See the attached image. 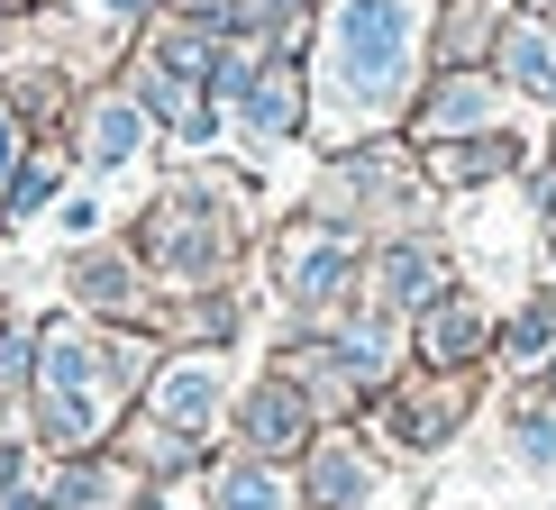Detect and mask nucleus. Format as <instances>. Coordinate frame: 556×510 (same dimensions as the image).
Wrapping results in <instances>:
<instances>
[{
    "label": "nucleus",
    "instance_id": "1",
    "mask_svg": "<svg viewBox=\"0 0 556 510\" xmlns=\"http://www.w3.org/2000/svg\"><path fill=\"white\" fill-rule=\"evenodd\" d=\"M420 64V10L410 0H338L329 18V82L356 110H392Z\"/></svg>",
    "mask_w": 556,
    "mask_h": 510
},
{
    "label": "nucleus",
    "instance_id": "2",
    "mask_svg": "<svg viewBox=\"0 0 556 510\" xmlns=\"http://www.w3.org/2000/svg\"><path fill=\"white\" fill-rule=\"evenodd\" d=\"M502 128V74H483V64H456V74L429 82L420 101V137H438V146H456V137H483Z\"/></svg>",
    "mask_w": 556,
    "mask_h": 510
},
{
    "label": "nucleus",
    "instance_id": "3",
    "mask_svg": "<svg viewBox=\"0 0 556 510\" xmlns=\"http://www.w3.org/2000/svg\"><path fill=\"white\" fill-rule=\"evenodd\" d=\"M493 74H502V91H529V101L556 110V18H502Z\"/></svg>",
    "mask_w": 556,
    "mask_h": 510
},
{
    "label": "nucleus",
    "instance_id": "4",
    "mask_svg": "<svg viewBox=\"0 0 556 510\" xmlns=\"http://www.w3.org/2000/svg\"><path fill=\"white\" fill-rule=\"evenodd\" d=\"M502 46V10H483V0H447L438 10V55H447V74L456 64H483Z\"/></svg>",
    "mask_w": 556,
    "mask_h": 510
},
{
    "label": "nucleus",
    "instance_id": "5",
    "mask_svg": "<svg viewBox=\"0 0 556 510\" xmlns=\"http://www.w3.org/2000/svg\"><path fill=\"white\" fill-rule=\"evenodd\" d=\"M520 165V146L502 128H483V137H456V146H438V182H456V192H466V182H493V174H511Z\"/></svg>",
    "mask_w": 556,
    "mask_h": 510
},
{
    "label": "nucleus",
    "instance_id": "6",
    "mask_svg": "<svg viewBox=\"0 0 556 510\" xmlns=\"http://www.w3.org/2000/svg\"><path fill=\"white\" fill-rule=\"evenodd\" d=\"M420 346H429V365H466L483 346V310L475 301H438V310L420 319Z\"/></svg>",
    "mask_w": 556,
    "mask_h": 510
},
{
    "label": "nucleus",
    "instance_id": "7",
    "mask_svg": "<svg viewBox=\"0 0 556 510\" xmlns=\"http://www.w3.org/2000/svg\"><path fill=\"white\" fill-rule=\"evenodd\" d=\"M338 283H346V246H338V238H311V246L292 255V292H301V301H329Z\"/></svg>",
    "mask_w": 556,
    "mask_h": 510
},
{
    "label": "nucleus",
    "instance_id": "8",
    "mask_svg": "<svg viewBox=\"0 0 556 510\" xmlns=\"http://www.w3.org/2000/svg\"><path fill=\"white\" fill-rule=\"evenodd\" d=\"M383 292H392V301H429V292H438V255H429V246H392V255H383Z\"/></svg>",
    "mask_w": 556,
    "mask_h": 510
},
{
    "label": "nucleus",
    "instance_id": "9",
    "mask_svg": "<svg viewBox=\"0 0 556 510\" xmlns=\"http://www.w3.org/2000/svg\"><path fill=\"white\" fill-rule=\"evenodd\" d=\"M502 346H511L520 365H539V356H556V301H539V310H520V319H511V337H502Z\"/></svg>",
    "mask_w": 556,
    "mask_h": 510
},
{
    "label": "nucleus",
    "instance_id": "10",
    "mask_svg": "<svg viewBox=\"0 0 556 510\" xmlns=\"http://www.w3.org/2000/svg\"><path fill=\"white\" fill-rule=\"evenodd\" d=\"M511 437H520V466H556V410H520Z\"/></svg>",
    "mask_w": 556,
    "mask_h": 510
},
{
    "label": "nucleus",
    "instance_id": "11",
    "mask_svg": "<svg viewBox=\"0 0 556 510\" xmlns=\"http://www.w3.org/2000/svg\"><path fill=\"white\" fill-rule=\"evenodd\" d=\"M128 146H137V119H128V110H101V119H91V155H101V165H119Z\"/></svg>",
    "mask_w": 556,
    "mask_h": 510
},
{
    "label": "nucleus",
    "instance_id": "12",
    "mask_svg": "<svg viewBox=\"0 0 556 510\" xmlns=\"http://www.w3.org/2000/svg\"><path fill=\"white\" fill-rule=\"evenodd\" d=\"M211 410V374H165V420H201Z\"/></svg>",
    "mask_w": 556,
    "mask_h": 510
},
{
    "label": "nucleus",
    "instance_id": "13",
    "mask_svg": "<svg viewBox=\"0 0 556 510\" xmlns=\"http://www.w3.org/2000/svg\"><path fill=\"white\" fill-rule=\"evenodd\" d=\"M228 510H283L274 474H228Z\"/></svg>",
    "mask_w": 556,
    "mask_h": 510
},
{
    "label": "nucleus",
    "instance_id": "14",
    "mask_svg": "<svg viewBox=\"0 0 556 510\" xmlns=\"http://www.w3.org/2000/svg\"><path fill=\"white\" fill-rule=\"evenodd\" d=\"M539 211H547V238H556V182H547V201H539Z\"/></svg>",
    "mask_w": 556,
    "mask_h": 510
},
{
    "label": "nucleus",
    "instance_id": "15",
    "mask_svg": "<svg viewBox=\"0 0 556 510\" xmlns=\"http://www.w3.org/2000/svg\"><path fill=\"white\" fill-rule=\"evenodd\" d=\"M529 10H539V18H556V0H529Z\"/></svg>",
    "mask_w": 556,
    "mask_h": 510
},
{
    "label": "nucleus",
    "instance_id": "16",
    "mask_svg": "<svg viewBox=\"0 0 556 510\" xmlns=\"http://www.w3.org/2000/svg\"><path fill=\"white\" fill-rule=\"evenodd\" d=\"M110 10H137V0H110Z\"/></svg>",
    "mask_w": 556,
    "mask_h": 510
},
{
    "label": "nucleus",
    "instance_id": "17",
    "mask_svg": "<svg viewBox=\"0 0 556 510\" xmlns=\"http://www.w3.org/2000/svg\"><path fill=\"white\" fill-rule=\"evenodd\" d=\"M547 165H556V146H547Z\"/></svg>",
    "mask_w": 556,
    "mask_h": 510
}]
</instances>
